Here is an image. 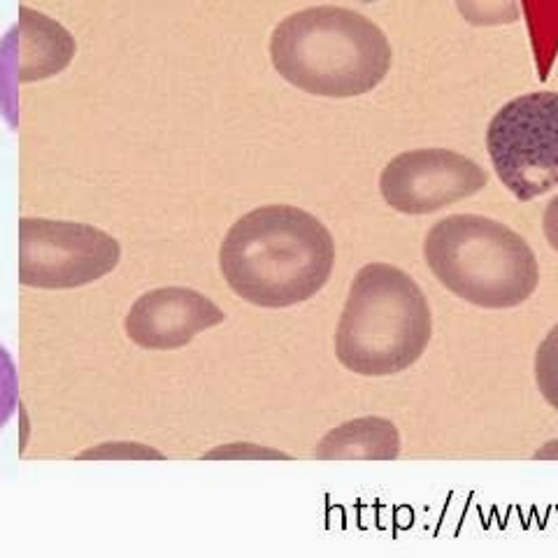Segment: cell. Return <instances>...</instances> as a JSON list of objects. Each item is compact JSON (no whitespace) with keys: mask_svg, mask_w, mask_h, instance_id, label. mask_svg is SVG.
<instances>
[{"mask_svg":"<svg viewBox=\"0 0 558 558\" xmlns=\"http://www.w3.org/2000/svg\"><path fill=\"white\" fill-rule=\"evenodd\" d=\"M221 275L242 301L284 310L314 299L336 266V240L295 205H264L242 215L219 250Z\"/></svg>","mask_w":558,"mask_h":558,"instance_id":"6da1fadb","label":"cell"},{"mask_svg":"<svg viewBox=\"0 0 558 558\" xmlns=\"http://www.w3.org/2000/svg\"><path fill=\"white\" fill-rule=\"evenodd\" d=\"M391 45L368 16L338 5L289 14L270 38V59L295 89L322 98L371 94L391 70Z\"/></svg>","mask_w":558,"mask_h":558,"instance_id":"7a4b0ae2","label":"cell"},{"mask_svg":"<svg viewBox=\"0 0 558 558\" xmlns=\"http://www.w3.org/2000/svg\"><path fill=\"white\" fill-rule=\"evenodd\" d=\"M430 336L428 299L405 270L368 264L354 275L336 328V356L349 373H405L424 356Z\"/></svg>","mask_w":558,"mask_h":558,"instance_id":"3957f363","label":"cell"},{"mask_svg":"<svg viewBox=\"0 0 558 558\" xmlns=\"http://www.w3.org/2000/svg\"><path fill=\"white\" fill-rule=\"evenodd\" d=\"M424 256L447 291L482 310L519 307L539 284L531 244L484 215H451L430 226Z\"/></svg>","mask_w":558,"mask_h":558,"instance_id":"277c9868","label":"cell"},{"mask_svg":"<svg viewBox=\"0 0 558 558\" xmlns=\"http://www.w3.org/2000/svg\"><path fill=\"white\" fill-rule=\"evenodd\" d=\"M498 180L529 203L558 186V94L535 92L505 102L486 131Z\"/></svg>","mask_w":558,"mask_h":558,"instance_id":"5b68a950","label":"cell"},{"mask_svg":"<svg viewBox=\"0 0 558 558\" xmlns=\"http://www.w3.org/2000/svg\"><path fill=\"white\" fill-rule=\"evenodd\" d=\"M119 242L96 226L20 219V279L33 289H77L112 272Z\"/></svg>","mask_w":558,"mask_h":558,"instance_id":"8992f818","label":"cell"},{"mask_svg":"<svg viewBox=\"0 0 558 558\" xmlns=\"http://www.w3.org/2000/svg\"><path fill=\"white\" fill-rule=\"evenodd\" d=\"M488 172L453 149H410L393 156L379 174V191L400 215H433L480 194Z\"/></svg>","mask_w":558,"mask_h":558,"instance_id":"52a82bcc","label":"cell"},{"mask_svg":"<svg viewBox=\"0 0 558 558\" xmlns=\"http://www.w3.org/2000/svg\"><path fill=\"white\" fill-rule=\"evenodd\" d=\"M223 322V310L201 291L163 287L140 295L133 303L126 317V333L149 352H172Z\"/></svg>","mask_w":558,"mask_h":558,"instance_id":"ba28073f","label":"cell"},{"mask_svg":"<svg viewBox=\"0 0 558 558\" xmlns=\"http://www.w3.org/2000/svg\"><path fill=\"white\" fill-rule=\"evenodd\" d=\"M314 457L319 461H396L400 457V433L389 418H352L324 435Z\"/></svg>","mask_w":558,"mask_h":558,"instance_id":"9c48e42d","label":"cell"},{"mask_svg":"<svg viewBox=\"0 0 558 558\" xmlns=\"http://www.w3.org/2000/svg\"><path fill=\"white\" fill-rule=\"evenodd\" d=\"M535 381L539 393L558 412V324L535 352Z\"/></svg>","mask_w":558,"mask_h":558,"instance_id":"30bf717a","label":"cell"},{"mask_svg":"<svg viewBox=\"0 0 558 558\" xmlns=\"http://www.w3.org/2000/svg\"><path fill=\"white\" fill-rule=\"evenodd\" d=\"M465 22L475 26H500L521 20L519 0H453Z\"/></svg>","mask_w":558,"mask_h":558,"instance_id":"8fae6325","label":"cell"},{"mask_svg":"<svg viewBox=\"0 0 558 558\" xmlns=\"http://www.w3.org/2000/svg\"><path fill=\"white\" fill-rule=\"evenodd\" d=\"M20 405V375L8 349L0 344V428H5Z\"/></svg>","mask_w":558,"mask_h":558,"instance_id":"7c38bea8","label":"cell"},{"mask_svg":"<svg viewBox=\"0 0 558 558\" xmlns=\"http://www.w3.org/2000/svg\"><path fill=\"white\" fill-rule=\"evenodd\" d=\"M543 233L547 238V242L558 252V196H554L549 201V205L545 207L543 213Z\"/></svg>","mask_w":558,"mask_h":558,"instance_id":"4fadbf2b","label":"cell"},{"mask_svg":"<svg viewBox=\"0 0 558 558\" xmlns=\"http://www.w3.org/2000/svg\"><path fill=\"white\" fill-rule=\"evenodd\" d=\"M535 459H558V440L547 442L543 449L535 453Z\"/></svg>","mask_w":558,"mask_h":558,"instance_id":"5bb4252c","label":"cell"},{"mask_svg":"<svg viewBox=\"0 0 558 558\" xmlns=\"http://www.w3.org/2000/svg\"><path fill=\"white\" fill-rule=\"evenodd\" d=\"M365 3H375V0H365Z\"/></svg>","mask_w":558,"mask_h":558,"instance_id":"9a60e30c","label":"cell"}]
</instances>
